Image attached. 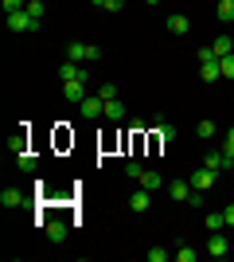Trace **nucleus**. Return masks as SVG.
<instances>
[{"mask_svg": "<svg viewBox=\"0 0 234 262\" xmlns=\"http://www.w3.org/2000/svg\"><path fill=\"white\" fill-rule=\"evenodd\" d=\"M8 28L12 32H39V20L28 16V8L23 12H8Z\"/></svg>", "mask_w": 234, "mask_h": 262, "instance_id": "nucleus-1", "label": "nucleus"}, {"mask_svg": "<svg viewBox=\"0 0 234 262\" xmlns=\"http://www.w3.org/2000/svg\"><path fill=\"white\" fill-rule=\"evenodd\" d=\"M78 114H82V118H86V121L101 118V114H106V98H101V94H90L86 102H78Z\"/></svg>", "mask_w": 234, "mask_h": 262, "instance_id": "nucleus-2", "label": "nucleus"}, {"mask_svg": "<svg viewBox=\"0 0 234 262\" xmlns=\"http://www.w3.org/2000/svg\"><path fill=\"white\" fill-rule=\"evenodd\" d=\"M59 78H63V82H74V78H78V82H90V71H86V67H78V63H70V59H67V63L59 67Z\"/></svg>", "mask_w": 234, "mask_h": 262, "instance_id": "nucleus-3", "label": "nucleus"}, {"mask_svg": "<svg viewBox=\"0 0 234 262\" xmlns=\"http://www.w3.org/2000/svg\"><path fill=\"white\" fill-rule=\"evenodd\" d=\"M203 164H207L211 172H223V168H234V157H226L223 149H211V153L203 157Z\"/></svg>", "mask_w": 234, "mask_h": 262, "instance_id": "nucleus-4", "label": "nucleus"}, {"mask_svg": "<svg viewBox=\"0 0 234 262\" xmlns=\"http://www.w3.org/2000/svg\"><path fill=\"white\" fill-rule=\"evenodd\" d=\"M63 98H67V102H86L90 98L86 82H78V78H74V82H63Z\"/></svg>", "mask_w": 234, "mask_h": 262, "instance_id": "nucleus-5", "label": "nucleus"}, {"mask_svg": "<svg viewBox=\"0 0 234 262\" xmlns=\"http://www.w3.org/2000/svg\"><path fill=\"white\" fill-rule=\"evenodd\" d=\"M43 235L51 243H63V239H67V223H63V219H47V223H43Z\"/></svg>", "mask_w": 234, "mask_h": 262, "instance_id": "nucleus-6", "label": "nucleus"}, {"mask_svg": "<svg viewBox=\"0 0 234 262\" xmlns=\"http://www.w3.org/2000/svg\"><path fill=\"white\" fill-rule=\"evenodd\" d=\"M215 176H219V172H211V168L203 164V168H195V176H191V188H199V192H207V188L215 184Z\"/></svg>", "mask_w": 234, "mask_h": 262, "instance_id": "nucleus-7", "label": "nucleus"}, {"mask_svg": "<svg viewBox=\"0 0 234 262\" xmlns=\"http://www.w3.org/2000/svg\"><path fill=\"white\" fill-rule=\"evenodd\" d=\"M226 239H223V231H211V239H207V254H215V258H226Z\"/></svg>", "mask_w": 234, "mask_h": 262, "instance_id": "nucleus-8", "label": "nucleus"}, {"mask_svg": "<svg viewBox=\"0 0 234 262\" xmlns=\"http://www.w3.org/2000/svg\"><path fill=\"white\" fill-rule=\"evenodd\" d=\"M0 204H4V208H23L28 196H23L20 188H4V192H0Z\"/></svg>", "mask_w": 234, "mask_h": 262, "instance_id": "nucleus-9", "label": "nucleus"}, {"mask_svg": "<svg viewBox=\"0 0 234 262\" xmlns=\"http://www.w3.org/2000/svg\"><path fill=\"white\" fill-rule=\"evenodd\" d=\"M168 196H172V200H179V204H188L191 184H188V180H168Z\"/></svg>", "mask_w": 234, "mask_h": 262, "instance_id": "nucleus-10", "label": "nucleus"}, {"mask_svg": "<svg viewBox=\"0 0 234 262\" xmlns=\"http://www.w3.org/2000/svg\"><path fill=\"white\" fill-rule=\"evenodd\" d=\"M168 32H172V35H188L191 32V20L184 16V12H176V16H168Z\"/></svg>", "mask_w": 234, "mask_h": 262, "instance_id": "nucleus-11", "label": "nucleus"}, {"mask_svg": "<svg viewBox=\"0 0 234 262\" xmlns=\"http://www.w3.org/2000/svg\"><path fill=\"white\" fill-rule=\"evenodd\" d=\"M148 204H152V192H145V188H137L133 196H129V208L133 211H148Z\"/></svg>", "mask_w": 234, "mask_h": 262, "instance_id": "nucleus-12", "label": "nucleus"}, {"mask_svg": "<svg viewBox=\"0 0 234 262\" xmlns=\"http://www.w3.org/2000/svg\"><path fill=\"white\" fill-rule=\"evenodd\" d=\"M199 78H203V82H215V78H223V71H219V59H211V63H199Z\"/></svg>", "mask_w": 234, "mask_h": 262, "instance_id": "nucleus-13", "label": "nucleus"}, {"mask_svg": "<svg viewBox=\"0 0 234 262\" xmlns=\"http://www.w3.org/2000/svg\"><path fill=\"white\" fill-rule=\"evenodd\" d=\"M67 59H70V63H86V43L70 39V43H67Z\"/></svg>", "mask_w": 234, "mask_h": 262, "instance_id": "nucleus-14", "label": "nucleus"}, {"mask_svg": "<svg viewBox=\"0 0 234 262\" xmlns=\"http://www.w3.org/2000/svg\"><path fill=\"white\" fill-rule=\"evenodd\" d=\"M101 118H106V121H121V118H125V106H121L117 98H110V102H106V114H101Z\"/></svg>", "mask_w": 234, "mask_h": 262, "instance_id": "nucleus-15", "label": "nucleus"}, {"mask_svg": "<svg viewBox=\"0 0 234 262\" xmlns=\"http://www.w3.org/2000/svg\"><path fill=\"white\" fill-rule=\"evenodd\" d=\"M152 125H156V137H160V141H176V125H168L164 118H156Z\"/></svg>", "mask_w": 234, "mask_h": 262, "instance_id": "nucleus-16", "label": "nucleus"}, {"mask_svg": "<svg viewBox=\"0 0 234 262\" xmlns=\"http://www.w3.org/2000/svg\"><path fill=\"white\" fill-rule=\"evenodd\" d=\"M203 223H207V231H223L226 227V215H223V211H207Z\"/></svg>", "mask_w": 234, "mask_h": 262, "instance_id": "nucleus-17", "label": "nucleus"}, {"mask_svg": "<svg viewBox=\"0 0 234 262\" xmlns=\"http://www.w3.org/2000/svg\"><path fill=\"white\" fill-rule=\"evenodd\" d=\"M211 51L219 55V59H223V55H230V51H234V39H230V35H219V39L211 43Z\"/></svg>", "mask_w": 234, "mask_h": 262, "instance_id": "nucleus-18", "label": "nucleus"}, {"mask_svg": "<svg viewBox=\"0 0 234 262\" xmlns=\"http://www.w3.org/2000/svg\"><path fill=\"white\" fill-rule=\"evenodd\" d=\"M8 149H12L16 157H20V153H28V129H20V133H16V137L8 141Z\"/></svg>", "mask_w": 234, "mask_h": 262, "instance_id": "nucleus-19", "label": "nucleus"}, {"mask_svg": "<svg viewBox=\"0 0 234 262\" xmlns=\"http://www.w3.org/2000/svg\"><path fill=\"white\" fill-rule=\"evenodd\" d=\"M160 184H164V176H160V172H145V176H141V188H145V192H156Z\"/></svg>", "mask_w": 234, "mask_h": 262, "instance_id": "nucleus-20", "label": "nucleus"}, {"mask_svg": "<svg viewBox=\"0 0 234 262\" xmlns=\"http://www.w3.org/2000/svg\"><path fill=\"white\" fill-rule=\"evenodd\" d=\"M219 71H223V78H226V82H234V51L219 59Z\"/></svg>", "mask_w": 234, "mask_h": 262, "instance_id": "nucleus-21", "label": "nucleus"}, {"mask_svg": "<svg viewBox=\"0 0 234 262\" xmlns=\"http://www.w3.org/2000/svg\"><path fill=\"white\" fill-rule=\"evenodd\" d=\"M215 12H219V20H234V0H219Z\"/></svg>", "mask_w": 234, "mask_h": 262, "instance_id": "nucleus-22", "label": "nucleus"}, {"mask_svg": "<svg viewBox=\"0 0 234 262\" xmlns=\"http://www.w3.org/2000/svg\"><path fill=\"white\" fill-rule=\"evenodd\" d=\"M16 161H20V168H23V172H35V168H39V161H35V153H20V157H16Z\"/></svg>", "mask_w": 234, "mask_h": 262, "instance_id": "nucleus-23", "label": "nucleus"}, {"mask_svg": "<svg viewBox=\"0 0 234 262\" xmlns=\"http://www.w3.org/2000/svg\"><path fill=\"white\" fill-rule=\"evenodd\" d=\"M125 176H129L133 184H141V176H145V168H141L137 161H129V164H125Z\"/></svg>", "mask_w": 234, "mask_h": 262, "instance_id": "nucleus-24", "label": "nucleus"}, {"mask_svg": "<svg viewBox=\"0 0 234 262\" xmlns=\"http://www.w3.org/2000/svg\"><path fill=\"white\" fill-rule=\"evenodd\" d=\"M195 133H199L203 141H207V137H215V121H211V118H203L199 125H195Z\"/></svg>", "mask_w": 234, "mask_h": 262, "instance_id": "nucleus-25", "label": "nucleus"}, {"mask_svg": "<svg viewBox=\"0 0 234 262\" xmlns=\"http://www.w3.org/2000/svg\"><path fill=\"white\" fill-rule=\"evenodd\" d=\"M43 0H28V16H35V20H43Z\"/></svg>", "mask_w": 234, "mask_h": 262, "instance_id": "nucleus-26", "label": "nucleus"}, {"mask_svg": "<svg viewBox=\"0 0 234 262\" xmlns=\"http://www.w3.org/2000/svg\"><path fill=\"white\" fill-rule=\"evenodd\" d=\"M145 258H148V262H168V251H164V247H152Z\"/></svg>", "mask_w": 234, "mask_h": 262, "instance_id": "nucleus-27", "label": "nucleus"}, {"mask_svg": "<svg viewBox=\"0 0 234 262\" xmlns=\"http://www.w3.org/2000/svg\"><path fill=\"white\" fill-rule=\"evenodd\" d=\"M176 258H179V262H195V247H179Z\"/></svg>", "mask_w": 234, "mask_h": 262, "instance_id": "nucleus-28", "label": "nucleus"}, {"mask_svg": "<svg viewBox=\"0 0 234 262\" xmlns=\"http://www.w3.org/2000/svg\"><path fill=\"white\" fill-rule=\"evenodd\" d=\"M98 94H101L106 102H110V98H117V86H113V82H101V90H98Z\"/></svg>", "mask_w": 234, "mask_h": 262, "instance_id": "nucleus-29", "label": "nucleus"}, {"mask_svg": "<svg viewBox=\"0 0 234 262\" xmlns=\"http://www.w3.org/2000/svg\"><path fill=\"white\" fill-rule=\"evenodd\" d=\"M28 8V0H4V12H23Z\"/></svg>", "mask_w": 234, "mask_h": 262, "instance_id": "nucleus-30", "label": "nucleus"}, {"mask_svg": "<svg viewBox=\"0 0 234 262\" xmlns=\"http://www.w3.org/2000/svg\"><path fill=\"white\" fill-rule=\"evenodd\" d=\"M223 153H226V157H234V125L226 129V145H223Z\"/></svg>", "mask_w": 234, "mask_h": 262, "instance_id": "nucleus-31", "label": "nucleus"}, {"mask_svg": "<svg viewBox=\"0 0 234 262\" xmlns=\"http://www.w3.org/2000/svg\"><path fill=\"white\" fill-rule=\"evenodd\" d=\"M94 59H101V47H94V43H86V63H94Z\"/></svg>", "mask_w": 234, "mask_h": 262, "instance_id": "nucleus-32", "label": "nucleus"}, {"mask_svg": "<svg viewBox=\"0 0 234 262\" xmlns=\"http://www.w3.org/2000/svg\"><path fill=\"white\" fill-rule=\"evenodd\" d=\"M195 59H199V63H211V59H219V55H215V51H211V47H203V51H199V55H195Z\"/></svg>", "mask_w": 234, "mask_h": 262, "instance_id": "nucleus-33", "label": "nucleus"}, {"mask_svg": "<svg viewBox=\"0 0 234 262\" xmlns=\"http://www.w3.org/2000/svg\"><path fill=\"white\" fill-rule=\"evenodd\" d=\"M125 8V0H106V12H121Z\"/></svg>", "mask_w": 234, "mask_h": 262, "instance_id": "nucleus-34", "label": "nucleus"}, {"mask_svg": "<svg viewBox=\"0 0 234 262\" xmlns=\"http://www.w3.org/2000/svg\"><path fill=\"white\" fill-rule=\"evenodd\" d=\"M223 215H226V227H234V204H226V211H223Z\"/></svg>", "mask_w": 234, "mask_h": 262, "instance_id": "nucleus-35", "label": "nucleus"}, {"mask_svg": "<svg viewBox=\"0 0 234 262\" xmlns=\"http://www.w3.org/2000/svg\"><path fill=\"white\" fill-rule=\"evenodd\" d=\"M90 4H98V8H106V0H90Z\"/></svg>", "mask_w": 234, "mask_h": 262, "instance_id": "nucleus-36", "label": "nucleus"}, {"mask_svg": "<svg viewBox=\"0 0 234 262\" xmlns=\"http://www.w3.org/2000/svg\"><path fill=\"white\" fill-rule=\"evenodd\" d=\"M145 4H160V0H145Z\"/></svg>", "mask_w": 234, "mask_h": 262, "instance_id": "nucleus-37", "label": "nucleus"}]
</instances>
